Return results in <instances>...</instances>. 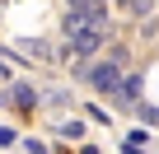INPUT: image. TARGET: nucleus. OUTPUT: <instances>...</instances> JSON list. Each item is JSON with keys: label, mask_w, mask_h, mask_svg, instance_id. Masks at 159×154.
<instances>
[{"label": "nucleus", "mask_w": 159, "mask_h": 154, "mask_svg": "<svg viewBox=\"0 0 159 154\" xmlns=\"http://www.w3.org/2000/svg\"><path fill=\"white\" fill-rule=\"evenodd\" d=\"M66 56H94V51H103V42H108V33H98L94 24H84V28H75V33H66Z\"/></svg>", "instance_id": "obj_1"}, {"label": "nucleus", "mask_w": 159, "mask_h": 154, "mask_svg": "<svg viewBox=\"0 0 159 154\" xmlns=\"http://www.w3.org/2000/svg\"><path fill=\"white\" fill-rule=\"evenodd\" d=\"M89 84L98 89V94H117V84H122V65L108 56V61H98L94 70H89Z\"/></svg>", "instance_id": "obj_2"}, {"label": "nucleus", "mask_w": 159, "mask_h": 154, "mask_svg": "<svg viewBox=\"0 0 159 154\" xmlns=\"http://www.w3.org/2000/svg\"><path fill=\"white\" fill-rule=\"evenodd\" d=\"M117 98H122L126 108H136V103H140V80H136V75H126V80L117 84Z\"/></svg>", "instance_id": "obj_3"}, {"label": "nucleus", "mask_w": 159, "mask_h": 154, "mask_svg": "<svg viewBox=\"0 0 159 154\" xmlns=\"http://www.w3.org/2000/svg\"><path fill=\"white\" fill-rule=\"evenodd\" d=\"M70 10H80V14H98V10H108V0H66Z\"/></svg>", "instance_id": "obj_4"}, {"label": "nucleus", "mask_w": 159, "mask_h": 154, "mask_svg": "<svg viewBox=\"0 0 159 154\" xmlns=\"http://www.w3.org/2000/svg\"><path fill=\"white\" fill-rule=\"evenodd\" d=\"M14 103H19V108H38V94H33L28 84H19V89H14Z\"/></svg>", "instance_id": "obj_5"}, {"label": "nucleus", "mask_w": 159, "mask_h": 154, "mask_svg": "<svg viewBox=\"0 0 159 154\" xmlns=\"http://www.w3.org/2000/svg\"><path fill=\"white\" fill-rule=\"evenodd\" d=\"M136 108H140V121L145 126H159V108H145V103H136Z\"/></svg>", "instance_id": "obj_6"}, {"label": "nucleus", "mask_w": 159, "mask_h": 154, "mask_svg": "<svg viewBox=\"0 0 159 154\" xmlns=\"http://www.w3.org/2000/svg\"><path fill=\"white\" fill-rule=\"evenodd\" d=\"M61 135H70V140H80V135H84V121H66V126H61Z\"/></svg>", "instance_id": "obj_7"}, {"label": "nucleus", "mask_w": 159, "mask_h": 154, "mask_svg": "<svg viewBox=\"0 0 159 154\" xmlns=\"http://www.w3.org/2000/svg\"><path fill=\"white\" fill-rule=\"evenodd\" d=\"M126 5H131V14H140V19H145V14H150V5H154V0H126Z\"/></svg>", "instance_id": "obj_8"}, {"label": "nucleus", "mask_w": 159, "mask_h": 154, "mask_svg": "<svg viewBox=\"0 0 159 154\" xmlns=\"http://www.w3.org/2000/svg\"><path fill=\"white\" fill-rule=\"evenodd\" d=\"M24 149H28V154H47V145H42V140H24Z\"/></svg>", "instance_id": "obj_9"}, {"label": "nucleus", "mask_w": 159, "mask_h": 154, "mask_svg": "<svg viewBox=\"0 0 159 154\" xmlns=\"http://www.w3.org/2000/svg\"><path fill=\"white\" fill-rule=\"evenodd\" d=\"M0 145H14V131L10 126H0Z\"/></svg>", "instance_id": "obj_10"}]
</instances>
